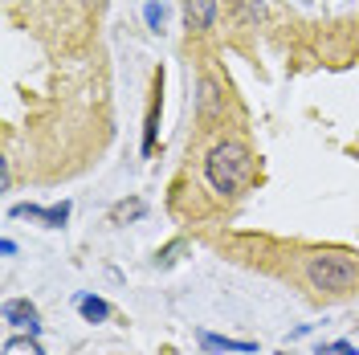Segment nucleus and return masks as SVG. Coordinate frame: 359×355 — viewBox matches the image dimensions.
Returning <instances> with one entry per match:
<instances>
[{
  "instance_id": "nucleus-1",
  "label": "nucleus",
  "mask_w": 359,
  "mask_h": 355,
  "mask_svg": "<svg viewBox=\"0 0 359 355\" xmlns=\"http://www.w3.org/2000/svg\"><path fill=\"white\" fill-rule=\"evenodd\" d=\"M249 168H253L249 147L237 143V139H224L204 156V176L212 184V192H221V196H237L241 192V184L249 180Z\"/></svg>"
},
{
  "instance_id": "nucleus-2",
  "label": "nucleus",
  "mask_w": 359,
  "mask_h": 355,
  "mask_svg": "<svg viewBox=\"0 0 359 355\" xmlns=\"http://www.w3.org/2000/svg\"><path fill=\"white\" fill-rule=\"evenodd\" d=\"M306 282L323 294H343L359 282V262L347 253H311L306 257Z\"/></svg>"
},
{
  "instance_id": "nucleus-3",
  "label": "nucleus",
  "mask_w": 359,
  "mask_h": 355,
  "mask_svg": "<svg viewBox=\"0 0 359 355\" xmlns=\"http://www.w3.org/2000/svg\"><path fill=\"white\" fill-rule=\"evenodd\" d=\"M0 314H4V323H13V327H29V335H37V331H41L37 307H33L29 298H8V302L0 307Z\"/></svg>"
},
{
  "instance_id": "nucleus-4",
  "label": "nucleus",
  "mask_w": 359,
  "mask_h": 355,
  "mask_svg": "<svg viewBox=\"0 0 359 355\" xmlns=\"http://www.w3.org/2000/svg\"><path fill=\"white\" fill-rule=\"evenodd\" d=\"M13 217H29V221H41V225H49V229H62V225L69 221V204L66 200L53 204V208H41V204H17Z\"/></svg>"
},
{
  "instance_id": "nucleus-5",
  "label": "nucleus",
  "mask_w": 359,
  "mask_h": 355,
  "mask_svg": "<svg viewBox=\"0 0 359 355\" xmlns=\"http://www.w3.org/2000/svg\"><path fill=\"white\" fill-rule=\"evenodd\" d=\"M217 8H221V0H184V21H188V29L204 33L217 21Z\"/></svg>"
},
{
  "instance_id": "nucleus-6",
  "label": "nucleus",
  "mask_w": 359,
  "mask_h": 355,
  "mask_svg": "<svg viewBox=\"0 0 359 355\" xmlns=\"http://www.w3.org/2000/svg\"><path fill=\"white\" fill-rule=\"evenodd\" d=\"M201 343L208 351H257V343H249V339H221V335H201Z\"/></svg>"
},
{
  "instance_id": "nucleus-7",
  "label": "nucleus",
  "mask_w": 359,
  "mask_h": 355,
  "mask_svg": "<svg viewBox=\"0 0 359 355\" xmlns=\"http://www.w3.org/2000/svg\"><path fill=\"white\" fill-rule=\"evenodd\" d=\"M78 311L86 314L90 323H107V319H111V302H102V298H94V294H82V298H78Z\"/></svg>"
},
{
  "instance_id": "nucleus-8",
  "label": "nucleus",
  "mask_w": 359,
  "mask_h": 355,
  "mask_svg": "<svg viewBox=\"0 0 359 355\" xmlns=\"http://www.w3.org/2000/svg\"><path fill=\"white\" fill-rule=\"evenodd\" d=\"M0 355H45V351H41V343H37V339H8Z\"/></svg>"
},
{
  "instance_id": "nucleus-9",
  "label": "nucleus",
  "mask_w": 359,
  "mask_h": 355,
  "mask_svg": "<svg viewBox=\"0 0 359 355\" xmlns=\"http://www.w3.org/2000/svg\"><path fill=\"white\" fill-rule=\"evenodd\" d=\"M143 17H147V25H151V29H159V25L168 21V8H163V0H151V4L143 8Z\"/></svg>"
},
{
  "instance_id": "nucleus-10",
  "label": "nucleus",
  "mask_w": 359,
  "mask_h": 355,
  "mask_svg": "<svg viewBox=\"0 0 359 355\" xmlns=\"http://www.w3.org/2000/svg\"><path fill=\"white\" fill-rule=\"evenodd\" d=\"M156 127H159V111L151 107V114H147V131H143V152L156 147Z\"/></svg>"
},
{
  "instance_id": "nucleus-11",
  "label": "nucleus",
  "mask_w": 359,
  "mask_h": 355,
  "mask_svg": "<svg viewBox=\"0 0 359 355\" xmlns=\"http://www.w3.org/2000/svg\"><path fill=\"white\" fill-rule=\"evenodd\" d=\"M314 355H359V351L351 347V343H343V339H339V343H323Z\"/></svg>"
},
{
  "instance_id": "nucleus-12",
  "label": "nucleus",
  "mask_w": 359,
  "mask_h": 355,
  "mask_svg": "<svg viewBox=\"0 0 359 355\" xmlns=\"http://www.w3.org/2000/svg\"><path fill=\"white\" fill-rule=\"evenodd\" d=\"M114 217H118V221H123V217H143V204H139V200H131V204H118V208H114Z\"/></svg>"
}]
</instances>
